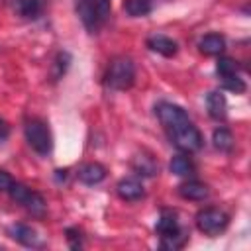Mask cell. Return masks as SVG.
Instances as JSON below:
<instances>
[{
  "mask_svg": "<svg viewBox=\"0 0 251 251\" xmlns=\"http://www.w3.org/2000/svg\"><path fill=\"white\" fill-rule=\"evenodd\" d=\"M8 135H10V126H8V122H6V120H2V118H0V143H2Z\"/></svg>",
  "mask_w": 251,
  "mask_h": 251,
  "instance_id": "obj_24",
  "label": "cell"
},
{
  "mask_svg": "<svg viewBox=\"0 0 251 251\" xmlns=\"http://www.w3.org/2000/svg\"><path fill=\"white\" fill-rule=\"evenodd\" d=\"M118 190V196L126 202H137L143 198L145 190H143V184L137 180V178H122L116 186Z\"/></svg>",
  "mask_w": 251,
  "mask_h": 251,
  "instance_id": "obj_9",
  "label": "cell"
},
{
  "mask_svg": "<svg viewBox=\"0 0 251 251\" xmlns=\"http://www.w3.org/2000/svg\"><path fill=\"white\" fill-rule=\"evenodd\" d=\"M171 173L178 175V176H188L194 173V163L188 155H176L171 161Z\"/></svg>",
  "mask_w": 251,
  "mask_h": 251,
  "instance_id": "obj_17",
  "label": "cell"
},
{
  "mask_svg": "<svg viewBox=\"0 0 251 251\" xmlns=\"http://www.w3.org/2000/svg\"><path fill=\"white\" fill-rule=\"evenodd\" d=\"M67 239H69L71 249H80L82 247V233L76 227H69L67 229Z\"/></svg>",
  "mask_w": 251,
  "mask_h": 251,
  "instance_id": "obj_22",
  "label": "cell"
},
{
  "mask_svg": "<svg viewBox=\"0 0 251 251\" xmlns=\"http://www.w3.org/2000/svg\"><path fill=\"white\" fill-rule=\"evenodd\" d=\"M198 47H200V51L206 53V55H222L224 49H226V39H224V35H220V33H208V35H204V37L200 39Z\"/></svg>",
  "mask_w": 251,
  "mask_h": 251,
  "instance_id": "obj_15",
  "label": "cell"
},
{
  "mask_svg": "<svg viewBox=\"0 0 251 251\" xmlns=\"http://www.w3.org/2000/svg\"><path fill=\"white\" fill-rule=\"evenodd\" d=\"M104 178H106V169L100 163H86L78 169V180L88 186H94Z\"/></svg>",
  "mask_w": 251,
  "mask_h": 251,
  "instance_id": "obj_11",
  "label": "cell"
},
{
  "mask_svg": "<svg viewBox=\"0 0 251 251\" xmlns=\"http://www.w3.org/2000/svg\"><path fill=\"white\" fill-rule=\"evenodd\" d=\"M12 184H14V178L4 169H0V192H8Z\"/></svg>",
  "mask_w": 251,
  "mask_h": 251,
  "instance_id": "obj_23",
  "label": "cell"
},
{
  "mask_svg": "<svg viewBox=\"0 0 251 251\" xmlns=\"http://www.w3.org/2000/svg\"><path fill=\"white\" fill-rule=\"evenodd\" d=\"M8 235H10L14 241H18V243H22V245H25V247H41L39 235L35 233L33 227H29V226H25V224H14V226H10V227H8Z\"/></svg>",
  "mask_w": 251,
  "mask_h": 251,
  "instance_id": "obj_8",
  "label": "cell"
},
{
  "mask_svg": "<svg viewBox=\"0 0 251 251\" xmlns=\"http://www.w3.org/2000/svg\"><path fill=\"white\" fill-rule=\"evenodd\" d=\"M206 106H208V112H210V116L214 120H226V116H227V102H226V96L220 90H212L206 96Z\"/></svg>",
  "mask_w": 251,
  "mask_h": 251,
  "instance_id": "obj_12",
  "label": "cell"
},
{
  "mask_svg": "<svg viewBox=\"0 0 251 251\" xmlns=\"http://www.w3.org/2000/svg\"><path fill=\"white\" fill-rule=\"evenodd\" d=\"M153 10V0H124V12L131 18L147 16Z\"/></svg>",
  "mask_w": 251,
  "mask_h": 251,
  "instance_id": "obj_16",
  "label": "cell"
},
{
  "mask_svg": "<svg viewBox=\"0 0 251 251\" xmlns=\"http://www.w3.org/2000/svg\"><path fill=\"white\" fill-rule=\"evenodd\" d=\"M75 10L86 31L96 33L110 18L112 0H75Z\"/></svg>",
  "mask_w": 251,
  "mask_h": 251,
  "instance_id": "obj_2",
  "label": "cell"
},
{
  "mask_svg": "<svg viewBox=\"0 0 251 251\" xmlns=\"http://www.w3.org/2000/svg\"><path fill=\"white\" fill-rule=\"evenodd\" d=\"M237 63L231 59V57H220L218 63H216V73L218 76L224 80V78H229V76H235L237 75Z\"/></svg>",
  "mask_w": 251,
  "mask_h": 251,
  "instance_id": "obj_19",
  "label": "cell"
},
{
  "mask_svg": "<svg viewBox=\"0 0 251 251\" xmlns=\"http://www.w3.org/2000/svg\"><path fill=\"white\" fill-rule=\"evenodd\" d=\"M147 47H149L151 51L163 55V57H173V55H176V51H178L176 41H173L171 37L161 35V33H155V35L147 37Z\"/></svg>",
  "mask_w": 251,
  "mask_h": 251,
  "instance_id": "obj_10",
  "label": "cell"
},
{
  "mask_svg": "<svg viewBox=\"0 0 251 251\" xmlns=\"http://www.w3.org/2000/svg\"><path fill=\"white\" fill-rule=\"evenodd\" d=\"M43 8H45L43 0H14V10L18 12V16H22L25 20L39 18Z\"/></svg>",
  "mask_w": 251,
  "mask_h": 251,
  "instance_id": "obj_13",
  "label": "cell"
},
{
  "mask_svg": "<svg viewBox=\"0 0 251 251\" xmlns=\"http://www.w3.org/2000/svg\"><path fill=\"white\" fill-rule=\"evenodd\" d=\"M222 84H224V88H226V90H229V92H235V94L245 92V82H243V78H241L239 75L229 76V78H224V80H222Z\"/></svg>",
  "mask_w": 251,
  "mask_h": 251,
  "instance_id": "obj_21",
  "label": "cell"
},
{
  "mask_svg": "<svg viewBox=\"0 0 251 251\" xmlns=\"http://www.w3.org/2000/svg\"><path fill=\"white\" fill-rule=\"evenodd\" d=\"M155 229L161 235V247L163 249H180L188 239V235L182 229V226L178 224L176 216L173 212H169V210H165L161 214Z\"/></svg>",
  "mask_w": 251,
  "mask_h": 251,
  "instance_id": "obj_4",
  "label": "cell"
},
{
  "mask_svg": "<svg viewBox=\"0 0 251 251\" xmlns=\"http://www.w3.org/2000/svg\"><path fill=\"white\" fill-rule=\"evenodd\" d=\"M8 194H10V198H12L14 202H18L20 206H24V208H25L27 212H31L33 216H43V214H45L47 204H45L43 196L37 194V192L31 190V188H27L25 184L14 182V184L10 186V190H8Z\"/></svg>",
  "mask_w": 251,
  "mask_h": 251,
  "instance_id": "obj_6",
  "label": "cell"
},
{
  "mask_svg": "<svg viewBox=\"0 0 251 251\" xmlns=\"http://www.w3.org/2000/svg\"><path fill=\"white\" fill-rule=\"evenodd\" d=\"M135 169L139 171L137 175H145V176H153V175L159 171V167H157L149 157H137V161H135Z\"/></svg>",
  "mask_w": 251,
  "mask_h": 251,
  "instance_id": "obj_20",
  "label": "cell"
},
{
  "mask_svg": "<svg viewBox=\"0 0 251 251\" xmlns=\"http://www.w3.org/2000/svg\"><path fill=\"white\" fill-rule=\"evenodd\" d=\"M24 133H25V139H27L29 147L35 153H39V155H49L51 153L53 137H51V131H49L45 122H41L37 118L27 120L25 126H24Z\"/></svg>",
  "mask_w": 251,
  "mask_h": 251,
  "instance_id": "obj_5",
  "label": "cell"
},
{
  "mask_svg": "<svg viewBox=\"0 0 251 251\" xmlns=\"http://www.w3.org/2000/svg\"><path fill=\"white\" fill-rule=\"evenodd\" d=\"M157 116L175 147H178L184 153H194L202 147L204 143L202 133L190 122L188 114L180 106L171 104V102H161L157 106Z\"/></svg>",
  "mask_w": 251,
  "mask_h": 251,
  "instance_id": "obj_1",
  "label": "cell"
},
{
  "mask_svg": "<svg viewBox=\"0 0 251 251\" xmlns=\"http://www.w3.org/2000/svg\"><path fill=\"white\" fill-rule=\"evenodd\" d=\"M229 224V218L224 210L218 208H204L196 214V227L206 235H218L222 233Z\"/></svg>",
  "mask_w": 251,
  "mask_h": 251,
  "instance_id": "obj_7",
  "label": "cell"
},
{
  "mask_svg": "<svg viewBox=\"0 0 251 251\" xmlns=\"http://www.w3.org/2000/svg\"><path fill=\"white\" fill-rule=\"evenodd\" d=\"M135 82V65L129 57H114L106 69L104 84L110 90H127Z\"/></svg>",
  "mask_w": 251,
  "mask_h": 251,
  "instance_id": "obj_3",
  "label": "cell"
},
{
  "mask_svg": "<svg viewBox=\"0 0 251 251\" xmlns=\"http://www.w3.org/2000/svg\"><path fill=\"white\" fill-rule=\"evenodd\" d=\"M178 194H180L184 200H204V198L210 194V190H208V186H206L204 182H200V180H188V182H182V184L178 186Z\"/></svg>",
  "mask_w": 251,
  "mask_h": 251,
  "instance_id": "obj_14",
  "label": "cell"
},
{
  "mask_svg": "<svg viewBox=\"0 0 251 251\" xmlns=\"http://www.w3.org/2000/svg\"><path fill=\"white\" fill-rule=\"evenodd\" d=\"M212 141H214V147L224 151V153L231 151V147H233V135L227 127H218L212 135Z\"/></svg>",
  "mask_w": 251,
  "mask_h": 251,
  "instance_id": "obj_18",
  "label": "cell"
}]
</instances>
